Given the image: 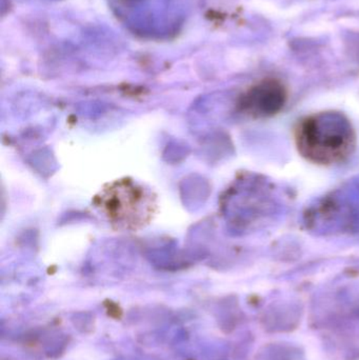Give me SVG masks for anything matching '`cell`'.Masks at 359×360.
I'll list each match as a JSON object with an SVG mask.
<instances>
[{
	"label": "cell",
	"mask_w": 359,
	"mask_h": 360,
	"mask_svg": "<svg viewBox=\"0 0 359 360\" xmlns=\"http://www.w3.org/2000/svg\"><path fill=\"white\" fill-rule=\"evenodd\" d=\"M295 147L301 158L318 166L343 164L354 153L355 129L345 114L322 111L301 118L293 131Z\"/></svg>",
	"instance_id": "obj_1"
},
{
	"label": "cell",
	"mask_w": 359,
	"mask_h": 360,
	"mask_svg": "<svg viewBox=\"0 0 359 360\" xmlns=\"http://www.w3.org/2000/svg\"><path fill=\"white\" fill-rule=\"evenodd\" d=\"M288 101V91L282 82L266 78L253 84L238 101V109L252 120H267L278 115Z\"/></svg>",
	"instance_id": "obj_3"
},
{
	"label": "cell",
	"mask_w": 359,
	"mask_h": 360,
	"mask_svg": "<svg viewBox=\"0 0 359 360\" xmlns=\"http://www.w3.org/2000/svg\"><path fill=\"white\" fill-rule=\"evenodd\" d=\"M95 205L117 230L136 231L149 224L155 213V198L132 180H118L103 188Z\"/></svg>",
	"instance_id": "obj_2"
}]
</instances>
